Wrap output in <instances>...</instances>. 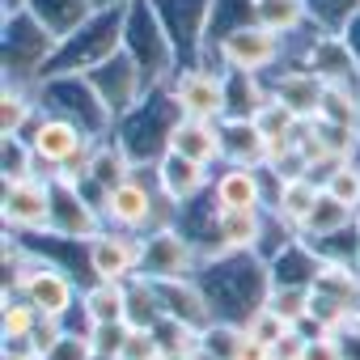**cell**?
<instances>
[{"instance_id":"1","label":"cell","mask_w":360,"mask_h":360,"mask_svg":"<svg viewBox=\"0 0 360 360\" xmlns=\"http://www.w3.org/2000/svg\"><path fill=\"white\" fill-rule=\"evenodd\" d=\"M217 309L221 322H246L271 292V267L263 255L255 250H238V255H221V259H204L200 276H195Z\"/></svg>"},{"instance_id":"2","label":"cell","mask_w":360,"mask_h":360,"mask_svg":"<svg viewBox=\"0 0 360 360\" xmlns=\"http://www.w3.org/2000/svg\"><path fill=\"white\" fill-rule=\"evenodd\" d=\"M123 51L140 64L148 94L165 89L178 77V47L161 22L157 0H127V22H123Z\"/></svg>"},{"instance_id":"3","label":"cell","mask_w":360,"mask_h":360,"mask_svg":"<svg viewBox=\"0 0 360 360\" xmlns=\"http://www.w3.org/2000/svg\"><path fill=\"white\" fill-rule=\"evenodd\" d=\"M26 140H30V148L39 157V174L43 178H56V174H81L85 178V161H89V153L98 144V136L89 127H81L77 119L56 115V110L34 119Z\"/></svg>"},{"instance_id":"4","label":"cell","mask_w":360,"mask_h":360,"mask_svg":"<svg viewBox=\"0 0 360 360\" xmlns=\"http://www.w3.org/2000/svg\"><path fill=\"white\" fill-rule=\"evenodd\" d=\"M98 212H102L106 229H127V233H140V238L153 233V229H161V225H174L178 221V208L161 195L157 178H153V187H148V183H140L136 174L127 178V183L110 187L98 200Z\"/></svg>"},{"instance_id":"5","label":"cell","mask_w":360,"mask_h":360,"mask_svg":"<svg viewBox=\"0 0 360 360\" xmlns=\"http://www.w3.org/2000/svg\"><path fill=\"white\" fill-rule=\"evenodd\" d=\"M200 267H204L200 242L178 221L144 233V263H140L144 280H191L200 276Z\"/></svg>"},{"instance_id":"6","label":"cell","mask_w":360,"mask_h":360,"mask_svg":"<svg viewBox=\"0 0 360 360\" xmlns=\"http://www.w3.org/2000/svg\"><path fill=\"white\" fill-rule=\"evenodd\" d=\"M288 51V39L263 30L259 22H246V26H233L217 39V60L225 72H250V77H263L271 72Z\"/></svg>"},{"instance_id":"7","label":"cell","mask_w":360,"mask_h":360,"mask_svg":"<svg viewBox=\"0 0 360 360\" xmlns=\"http://www.w3.org/2000/svg\"><path fill=\"white\" fill-rule=\"evenodd\" d=\"M5 292H22L43 318H68L77 309V284L68 280L64 267H56L51 259H39L30 250V259L22 263V271L13 276V284Z\"/></svg>"},{"instance_id":"8","label":"cell","mask_w":360,"mask_h":360,"mask_svg":"<svg viewBox=\"0 0 360 360\" xmlns=\"http://www.w3.org/2000/svg\"><path fill=\"white\" fill-rule=\"evenodd\" d=\"M0 217H5V233H51L56 229V187H51V178L34 174V178H22V183H5Z\"/></svg>"},{"instance_id":"9","label":"cell","mask_w":360,"mask_h":360,"mask_svg":"<svg viewBox=\"0 0 360 360\" xmlns=\"http://www.w3.org/2000/svg\"><path fill=\"white\" fill-rule=\"evenodd\" d=\"M178 115L187 119H212V123H225L229 119V98H225V68H178V77L165 85Z\"/></svg>"},{"instance_id":"10","label":"cell","mask_w":360,"mask_h":360,"mask_svg":"<svg viewBox=\"0 0 360 360\" xmlns=\"http://www.w3.org/2000/svg\"><path fill=\"white\" fill-rule=\"evenodd\" d=\"M267 225H271V212L267 208H217L212 212L208 242L200 246V255L204 259H221V255H238V250L263 255Z\"/></svg>"},{"instance_id":"11","label":"cell","mask_w":360,"mask_h":360,"mask_svg":"<svg viewBox=\"0 0 360 360\" xmlns=\"http://www.w3.org/2000/svg\"><path fill=\"white\" fill-rule=\"evenodd\" d=\"M89 77V85H94V94L102 98V106L115 115V123L119 119H127L144 98H148V85H144V72H140V64L119 47L106 64H98L94 72H85Z\"/></svg>"},{"instance_id":"12","label":"cell","mask_w":360,"mask_h":360,"mask_svg":"<svg viewBox=\"0 0 360 360\" xmlns=\"http://www.w3.org/2000/svg\"><path fill=\"white\" fill-rule=\"evenodd\" d=\"M85 263L94 271V280H136L140 263H144V238L127 233V229H102L98 238L85 242Z\"/></svg>"},{"instance_id":"13","label":"cell","mask_w":360,"mask_h":360,"mask_svg":"<svg viewBox=\"0 0 360 360\" xmlns=\"http://www.w3.org/2000/svg\"><path fill=\"white\" fill-rule=\"evenodd\" d=\"M280 178L267 165H225L212 178V200L217 208H271V195Z\"/></svg>"},{"instance_id":"14","label":"cell","mask_w":360,"mask_h":360,"mask_svg":"<svg viewBox=\"0 0 360 360\" xmlns=\"http://www.w3.org/2000/svg\"><path fill=\"white\" fill-rule=\"evenodd\" d=\"M297 64H305L309 72H318L326 85H360V60H356L352 43L343 34H335V30L309 34Z\"/></svg>"},{"instance_id":"15","label":"cell","mask_w":360,"mask_h":360,"mask_svg":"<svg viewBox=\"0 0 360 360\" xmlns=\"http://www.w3.org/2000/svg\"><path fill=\"white\" fill-rule=\"evenodd\" d=\"M153 178H157L161 195L174 208H187L191 200H200L204 191H212V169L204 161H195V157L174 153V148H165L161 161H153Z\"/></svg>"},{"instance_id":"16","label":"cell","mask_w":360,"mask_h":360,"mask_svg":"<svg viewBox=\"0 0 360 360\" xmlns=\"http://www.w3.org/2000/svg\"><path fill=\"white\" fill-rule=\"evenodd\" d=\"M131 174H136L131 153H127L119 140H98V144H94V153H89V161H85V178H81V187H85V195L98 204L110 187L127 183Z\"/></svg>"},{"instance_id":"17","label":"cell","mask_w":360,"mask_h":360,"mask_svg":"<svg viewBox=\"0 0 360 360\" xmlns=\"http://www.w3.org/2000/svg\"><path fill=\"white\" fill-rule=\"evenodd\" d=\"M157 284V297H161V309L178 322H187L195 330H208L217 322V309L204 292V284L191 276V280H153Z\"/></svg>"},{"instance_id":"18","label":"cell","mask_w":360,"mask_h":360,"mask_svg":"<svg viewBox=\"0 0 360 360\" xmlns=\"http://www.w3.org/2000/svg\"><path fill=\"white\" fill-rule=\"evenodd\" d=\"M322 94H326V81L318 72H309L305 64H292V68L276 72V81H271V102H280L297 119H318Z\"/></svg>"},{"instance_id":"19","label":"cell","mask_w":360,"mask_h":360,"mask_svg":"<svg viewBox=\"0 0 360 360\" xmlns=\"http://www.w3.org/2000/svg\"><path fill=\"white\" fill-rule=\"evenodd\" d=\"M169 148L195 157L204 165H225V127L212 119H187L178 115V123L169 127Z\"/></svg>"},{"instance_id":"20","label":"cell","mask_w":360,"mask_h":360,"mask_svg":"<svg viewBox=\"0 0 360 360\" xmlns=\"http://www.w3.org/2000/svg\"><path fill=\"white\" fill-rule=\"evenodd\" d=\"M318 195H322V183L314 174H297V178H280V187H276V195H271V217L284 225V229H301V221L309 217V208L318 204Z\"/></svg>"},{"instance_id":"21","label":"cell","mask_w":360,"mask_h":360,"mask_svg":"<svg viewBox=\"0 0 360 360\" xmlns=\"http://www.w3.org/2000/svg\"><path fill=\"white\" fill-rule=\"evenodd\" d=\"M26 9L64 43V39H72L85 22H94L98 0H26Z\"/></svg>"},{"instance_id":"22","label":"cell","mask_w":360,"mask_h":360,"mask_svg":"<svg viewBox=\"0 0 360 360\" xmlns=\"http://www.w3.org/2000/svg\"><path fill=\"white\" fill-rule=\"evenodd\" d=\"M39 119V89L5 77V89H0V131L5 136H26Z\"/></svg>"},{"instance_id":"23","label":"cell","mask_w":360,"mask_h":360,"mask_svg":"<svg viewBox=\"0 0 360 360\" xmlns=\"http://www.w3.org/2000/svg\"><path fill=\"white\" fill-rule=\"evenodd\" d=\"M250 13L263 30H271L280 39H292L297 30H305L314 22L309 0H250Z\"/></svg>"},{"instance_id":"24","label":"cell","mask_w":360,"mask_h":360,"mask_svg":"<svg viewBox=\"0 0 360 360\" xmlns=\"http://www.w3.org/2000/svg\"><path fill=\"white\" fill-rule=\"evenodd\" d=\"M356 217L360 212H352L347 204H339L335 195H318V204L309 208V217L301 221V229H297V238H305L309 246H318V242H326V238H335V233H343V229H352L356 225Z\"/></svg>"},{"instance_id":"25","label":"cell","mask_w":360,"mask_h":360,"mask_svg":"<svg viewBox=\"0 0 360 360\" xmlns=\"http://www.w3.org/2000/svg\"><path fill=\"white\" fill-rule=\"evenodd\" d=\"M81 314H85V326L127 322V284H119V280H94L81 292Z\"/></svg>"},{"instance_id":"26","label":"cell","mask_w":360,"mask_h":360,"mask_svg":"<svg viewBox=\"0 0 360 360\" xmlns=\"http://www.w3.org/2000/svg\"><path fill=\"white\" fill-rule=\"evenodd\" d=\"M225 165H263L267 161V136L255 119H225Z\"/></svg>"},{"instance_id":"27","label":"cell","mask_w":360,"mask_h":360,"mask_svg":"<svg viewBox=\"0 0 360 360\" xmlns=\"http://www.w3.org/2000/svg\"><path fill=\"white\" fill-rule=\"evenodd\" d=\"M225 98H229V119H255L271 102V85L250 72H225Z\"/></svg>"},{"instance_id":"28","label":"cell","mask_w":360,"mask_h":360,"mask_svg":"<svg viewBox=\"0 0 360 360\" xmlns=\"http://www.w3.org/2000/svg\"><path fill=\"white\" fill-rule=\"evenodd\" d=\"M165 318L161 309V297H157V284L136 276L127 280V326H140V330H153L157 322Z\"/></svg>"},{"instance_id":"29","label":"cell","mask_w":360,"mask_h":360,"mask_svg":"<svg viewBox=\"0 0 360 360\" xmlns=\"http://www.w3.org/2000/svg\"><path fill=\"white\" fill-rule=\"evenodd\" d=\"M39 309L22 297V292H5V314H0V335H5V343H26L39 326Z\"/></svg>"},{"instance_id":"30","label":"cell","mask_w":360,"mask_h":360,"mask_svg":"<svg viewBox=\"0 0 360 360\" xmlns=\"http://www.w3.org/2000/svg\"><path fill=\"white\" fill-rule=\"evenodd\" d=\"M318 119L343 123V127H360V85H326Z\"/></svg>"},{"instance_id":"31","label":"cell","mask_w":360,"mask_h":360,"mask_svg":"<svg viewBox=\"0 0 360 360\" xmlns=\"http://www.w3.org/2000/svg\"><path fill=\"white\" fill-rule=\"evenodd\" d=\"M318 183H322L326 195H335L339 204H347L352 212H360V161H335Z\"/></svg>"},{"instance_id":"32","label":"cell","mask_w":360,"mask_h":360,"mask_svg":"<svg viewBox=\"0 0 360 360\" xmlns=\"http://www.w3.org/2000/svg\"><path fill=\"white\" fill-rule=\"evenodd\" d=\"M153 335H157L165 360H183V356H187L191 347H200V339H204V330H195V326H187V322H178V318H169V314L153 326Z\"/></svg>"},{"instance_id":"33","label":"cell","mask_w":360,"mask_h":360,"mask_svg":"<svg viewBox=\"0 0 360 360\" xmlns=\"http://www.w3.org/2000/svg\"><path fill=\"white\" fill-rule=\"evenodd\" d=\"M309 297L314 288H297V284H271L267 305L288 322V326H305L309 322Z\"/></svg>"},{"instance_id":"34","label":"cell","mask_w":360,"mask_h":360,"mask_svg":"<svg viewBox=\"0 0 360 360\" xmlns=\"http://www.w3.org/2000/svg\"><path fill=\"white\" fill-rule=\"evenodd\" d=\"M0 157H5V183H22V178L39 174V157L26 136H5V153Z\"/></svg>"},{"instance_id":"35","label":"cell","mask_w":360,"mask_h":360,"mask_svg":"<svg viewBox=\"0 0 360 360\" xmlns=\"http://www.w3.org/2000/svg\"><path fill=\"white\" fill-rule=\"evenodd\" d=\"M242 326H246V335H255V339H259V343H267V347H271L284 330H292V326H288V322H284L271 305H267V301H263V305H259V309L242 322Z\"/></svg>"},{"instance_id":"36","label":"cell","mask_w":360,"mask_h":360,"mask_svg":"<svg viewBox=\"0 0 360 360\" xmlns=\"http://www.w3.org/2000/svg\"><path fill=\"white\" fill-rule=\"evenodd\" d=\"M238 343H242V326L238 322H212L208 330H204V347L217 356V360H233L238 356Z\"/></svg>"},{"instance_id":"37","label":"cell","mask_w":360,"mask_h":360,"mask_svg":"<svg viewBox=\"0 0 360 360\" xmlns=\"http://www.w3.org/2000/svg\"><path fill=\"white\" fill-rule=\"evenodd\" d=\"M119 360H165V356H161V343H157V335H153V330L127 326V339H123Z\"/></svg>"},{"instance_id":"38","label":"cell","mask_w":360,"mask_h":360,"mask_svg":"<svg viewBox=\"0 0 360 360\" xmlns=\"http://www.w3.org/2000/svg\"><path fill=\"white\" fill-rule=\"evenodd\" d=\"M89 356H94V339H89V326H85V330H64V339L43 360H89Z\"/></svg>"},{"instance_id":"39","label":"cell","mask_w":360,"mask_h":360,"mask_svg":"<svg viewBox=\"0 0 360 360\" xmlns=\"http://www.w3.org/2000/svg\"><path fill=\"white\" fill-rule=\"evenodd\" d=\"M89 339H94V352L98 356H115L123 352V339H127V322H102V326H89Z\"/></svg>"},{"instance_id":"40","label":"cell","mask_w":360,"mask_h":360,"mask_svg":"<svg viewBox=\"0 0 360 360\" xmlns=\"http://www.w3.org/2000/svg\"><path fill=\"white\" fill-rule=\"evenodd\" d=\"M64 330H68V326H64V318H39V326H34V335L26 339V347L43 360V356H47V352L64 339Z\"/></svg>"},{"instance_id":"41","label":"cell","mask_w":360,"mask_h":360,"mask_svg":"<svg viewBox=\"0 0 360 360\" xmlns=\"http://www.w3.org/2000/svg\"><path fill=\"white\" fill-rule=\"evenodd\" d=\"M305 347H309V330L292 326L271 343V360H305Z\"/></svg>"},{"instance_id":"42","label":"cell","mask_w":360,"mask_h":360,"mask_svg":"<svg viewBox=\"0 0 360 360\" xmlns=\"http://www.w3.org/2000/svg\"><path fill=\"white\" fill-rule=\"evenodd\" d=\"M305 360H343V343H339V335H309Z\"/></svg>"},{"instance_id":"43","label":"cell","mask_w":360,"mask_h":360,"mask_svg":"<svg viewBox=\"0 0 360 360\" xmlns=\"http://www.w3.org/2000/svg\"><path fill=\"white\" fill-rule=\"evenodd\" d=\"M233 360H271V347L259 343L255 335H246V326H242V343H238V356Z\"/></svg>"},{"instance_id":"44","label":"cell","mask_w":360,"mask_h":360,"mask_svg":"<svg viewBox=\"0 0 360 360\" xmlns=\"http://www.w3.org/2000/svg\"><path fill=\"white\" fill-rule=\"evenodd\" d=\"M339 343H343V360H360V335L356 330H339Z\"/></svg>"},{"instance_id":"45","label":"cell","mask_w":360,"mask_h":360,"mask_svg":"<svg viewBox=\"0 0 360 360\" xmlns=\"http://www.w3.org/2000/svg\"><path fill=\"white\" fill-rule=\"evenodd\" d=\"M0 360H39L26 343H5V356H0Z\"/></svg>"},{"instance_id":"46","label":"cell","mask_w":360,"mask_h":360,"mask_svg":"<svg viewBox=\"0 0 360 360\" xmlns=\"http://www.w3.org/2000/svg\"><path fill=\"white\" fill-rule=\"evenodd\" d=\"M183 360H217V356H212V352L204 347V339H200V347H191V352H187Z\"/></svg>"},{"instance_id":"47","label":"cell","mask_w":360,"mask_h":360,"mask_svg":"<svg viewBox=\"0 0 360 360\" xmlns=\"http://www.w3.org/2000/svg\"><path fill=\"white\" fill-rule=\"evenodd\" d=\"M347 330H356V335H360V309H352V318H347Z\"/></svg>"},{"instance_id":"48","label":"cell","mask_w":360,"mask_h":360,"mask_svg":"<svg viewBox=\"0 0 360 360\" xmlns=\"http://www.w3.org/2000/svg\"><path fill=\"white\" fill-rule=\"evenodd\" d=\"M89 360H115V356H98V352H94V356H89Z\"/></svg>"},{"instance_id":"49","label":"cell","mask_w":360,"mask_h":360,"mask_svg":"<svg viewBox=\"0 0 360 360\" xmlns=\"http://www.w3.org/2000/svg\"><path fill=\"white\" fill-rule=\"evenodd\" d=\"M356 242H360V217H356Z\"/></svg>"}]
</instances>
